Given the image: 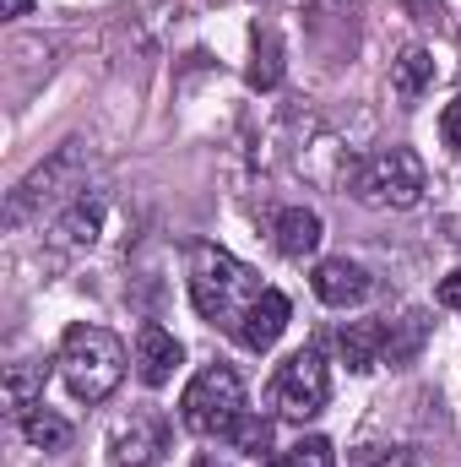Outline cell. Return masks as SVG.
<instances>
[{
    "instance_id": "obj_18",
    "label": "cell",
    "mask_w": 461,
    "mask_h": 467,
    "mask_svg": "<svg viewBox=\"0 0 461 467\" xmlns=\"http://www.w3.org/2000/svg\"><path fill=\"white\" fill-rule=\"evenodd\" d=\"M229 441L239 451H250V457H261L266 446H271V419H255V413H244L239 424L229 430Z\"/></svg>"
},
{
    "instance_id": "obj_22",
    "label": "cell",
    "mask_w": 461,
    "mask_h": 467,
    "mask_svg": "<svg viewBox=\"0 0 461 467\" xmlns=\"http://www.w3.org/2000/svg\"><path fill=\"white\" fill-rule=\"evenodd\" d=\"M440 305H446V310H461V266L451 277H440Z\"/></svg>"
},
{
    "instance_id": "obj_10",
    "label": "cell",
    "mask_w": 461,
    "mask_h": 467,
    "mask_svg": "<svg viewBox=\"0 0 461 467\" xmlns=\"http://www.w3.org/2000/svg\"><path fill=\"white\" fill-rule=\"evenodd\" d=\"M282 332H288V299H282L277 288H266V294L244 310V321H239V332H233V337H239L250 353H266Z\"/></svg>"
},
{
    "instance_id": "obj_19",
    "label": "cell",
    "mask_w": 461,
    "mask_h": 467,
    "mask_svg": "<svg viewBox=\"0 0 461 467\" xmlns=\"http://www.w3.org/2000/svg\"><path fill=\"white\" fill-rule=\"evenodd\" d=\"M282 457H288V467H337V451H332V441H321V435H310V441L288 446Z\"/></svg>"
},
{
    "instance_id": "obj_23",
    "label": "cell",
    "mask_w": 461,
    "mask_h": 467,
    "mask_svg": "<svg viewBox=\"0 0 461 467\" xmlns=\"http://www.w3.org/2000/svg\"><path fill=\"white\" fill-rule=\"evenodd\" d=\"M33 11V0H0V16H27Z\"/></svg>"
},
{
    "instance_id": "obj_14",
    "label": "cell",
    "mask_w": 461,
    "mask_h": 467,
    "mask_svg": "<svg viewBox=\"0 0 461 467\" xmlns=\"http://www.w3.org/2000/svg\"><path fill=\"white\" fill-rule=\"evenodd\" d=\"M429 82H435V55L429 49L413 44V49H402V60H391V88H396L402 104H413Z\"/></svg>"
},
{
    "instance_id": "obj_5",
    "label": "cell",
    "mask_w": 461,
    "mask_h": 467,
    "mask_svg": "<svg viewBox=\"0 0 461 467\" xmlns=\"http://www.w3.org/2000/svg\"><path fill=\"white\" fill-rule=\"evenodd\" d=\"M326 397H332V375H326L321 348H299L293 358H282V369L271 380V402H277L282 419L304 424V419H315L326 408Z\"/></svg>"
},
{
    "instance_id": "obj_16",
    "label": "cell",
    "mask_w": 461,
    "mask_h": 467,
    "mask_svg": "<svg viewBox=\"0 0 461 467\" xmlns=\"http://www.w3.org/2000/svg\"><path fill=\"white\" fill-rule=\"evenodd\" d=\"M282 82V44H277V33L266 27V33H255V60H250V88L255 93H271Z\"/></svg>"
},
{
    "instance_id": "obj_17",
    "label": "cell",
    "mask_w": 461,
    "mask_h": 467,
    "mask_svg": "<svg viewBox=\"0 0 461 467\" xmlns=\"http://www.w3.org/2000/svg\"><path fill=\"white\" fill-rule=\"evenodd\" d=\"M22 435H27V446H38V451H66V446H71V424H66L60 413H49V408H33V413L22 419Z\"/></svg>"
},
{
    "instance_id": "obj_21",
    "label": "cell",
    "mask_w": 461,
    "mask_h": 467,
    "mask_svg": "<svg viewBox=\"0 0 461 467\" xmlns=\"http://www.w3.org/2000/svg\"><path fill=\"white\" fill-rule=\"evenodd\" d=\"M402 5H407L418 22H435V27H440V16H446V0H402Z\"/></svg>"
},
{
    "instance_id": "obj_6",
    "label": "cell",
    "mask_w": 461,
    "mask_h": 467,
    "mask_svg": "<svg viewBox=\"0 0 461 467\" xmlns=\"http://www.w3.org/2000/svg\"><path fill=\"white\" fill-rule=\"evenodd\" d=\"M66 174H82L77 147H60L44 169H33V174L11 191V202H5V223H27V218H33V207H49V202H60V196H71V191H60V180H66Z\"/></svg>"
},
{
    "instance_id": "obj_3",
    "label": "cell",
    "mask_w": 461,
    "mask_h": 467,
    "mask_svg": "<svg viewBox=\"0 0 461 467\" xmlns=\"http://www.w3.org/2000/svg\"><path fill=\"white\" fill-rule=\"evenodd\" d=\"M429 191V174H424V158L413 147H380L374 158H364L353 169V196L364 207H391V213H407L418 207Z\"/></svg>"
},
{
    "instance_id": "obj_1",
    "label": "cell",
    "mask_w": 461,
    "mask_h": 467,
    "mask_svg": "<svg viewBox=\"0 0 461 467\" xmlns=\"http://www.w3.org/2000/svg\"><path fill=\"white\" fill-rule=\"evenodd\" d=\"M261 294H266L261 277H255L244 261H233L229 250H218V244H190V305H196L201 321L239 332L244 310H250Z\"/></svg>"
},
{
    "instance_id": "obj_24",
    "label": "cell",
    "mask_w": 461,
    "mask_h": 467,
    "mask_svg": "<svg viewBox=\"0 0 461 467\" xmlns=\"http://www.w3.org/2000/svg\"><path fill=\"white\" fill-rule=\"evenodd\" d=\"M261 467H288V457H282V451H277V457H271V462H261Z\"/></svg>"
},
{
    "instance_id": "obj_20",
    "label": "cell",
    "mask_w": 461,
    "mask_h": 467,
    "mask_svg": "<svg viewBox=\"0 0 461 467\" xmlns=\"http://www.w3.org/2000/svg\"><path fill=\"white\" fill-rule=\"evenodd\" d=\"M440 136H446V141L461 152V99H451V104H446V115H440Z\"/></svg>"
},
{
    "instance_id": "obj_12",
    "label": "cell",
    "mask_w": 461,
    "mask_h": 467,
    "mask_svg": "<svg viewBox=\"0 0 461 467\" xmlns=\"http://www.w3.org/2000/svg\"><path fill=\"white\" fill-rule=\"evenodd\" d=\"M98 229H104V202H98V196H77L71 213L55 223V239L71 244V250H87V244L98 239Z\"/></svg>"
},
{
    "instance_id": "obj_4",
    "label": "cell",
    "mask_w": 461,
    "mask_h": 467,
    "mask_svg": "<svg viewBox=\"0 0 461 467\" xmlns=\"http://www.w3.org/2000/svg\"><path fill=\"white\" fill-rule=\"evenodd\" d=\"M179 419L190 435H229L233 424L244 419V380L233 375L229 364H207L185 397H179Z\"/></svg>"
},
{
    "instance_id": "obj_15",
    "label": "cell",
    "mask_w": 461,
    "mask_h": 467,
    "mask_svg": "<svg viewBox=\"0 0 461 467\" xmlns=\"http://www.w3.org/2000/svg\"><path fill=\"white\" fill-rule=\"evenodd\" d=\"M38 397H44V364H11L5 369V402H11V413L27 419L38 408Z\"/></svg>"
},
{
    "instance_id": "obj_11",
    "label": "cell",
    "mask_w": 461,
    "mask_h": 467,
    "mask_svg": "<svg viewBox=\"0 0 461 467\" xmlns=\"http://www.w3.org/2000/svg\"><path fill=\"white\" fill-rule=\"evenodd\" d=\"M385 337H391V327H380V321H347L343 337H337V348H343V364L347 369H374L380 364V353H385Z\"/></svg>"
},
{
    "instance_id": "obj_13",
    "label": "cell",
    "mask_w": 461,
    "mask_h": 467,
    "mask_svg": "<svg viewBox=\"0 0 461 467\" xmlns=\"http://www.w3.org/2000/svg\"><path fill=\"white\" fill-rule=\"evenodd\" d=\"M321 244V213H310V207H288V213H277V250L282 255H310Z\"/></svg>"
},
{
    "instance_id": "obj_8",
    "label": "cell",
    "mask_w": 461,
    "mask_h": 467,
    "mask_svg": "<svg viewBox=\"0 0 461 467\" xmlns=\"http://www.w3.org/2000/svg\"><path fill=\"white\" fill-rule=\"evenodd\" d=\"M315 294H321V305H332V310H347V305H364L369 294H374V277L358 266V261H347V255H332V261H321L315 266Z\"/></svg>"
},
{
    "instance_id": "obj_25",
    "label": "cell",
    "mask_w": 461,
    "mask_h": 467,
    "mask_svg": "<svg viewBox=\"0 0 461 467\" xmlns=\"http://www.w3.org/2000/svg\"><path fill=\"white\" fill-rule=\"evenodd\" d=\"M196 467H223V462H212V457H196Z\"/></svg>"
},
{
    "instance_id": "obj_9",
    "label": "cell",
    "mask_w": 461,
    "mask_h": 467,
    "mask_svg": "<svg viewBox=\"0 0 461 467\" xmlns=\"http://www.w3.org/2000/svg\"><path fill=\"white\" fill-rule=\"evenodd\" d=\"M179 358H185V348H179L174 332H163L158 321H147V327L136 332V375H141V386H169L174 369H179Z\"/></svg>"
},
{
    "instance_id": "obj_7",
    "label": "cell",
    "mask_w": 461,
    "mask_h": 467,
    "mask_svg": "<svg viewBox=\"0 0 461 467\" xmlns=\"http://www.w3.org/2000/svg\"><path fill=\"white\" fill-rule=\"evenodd\" d=\"M158 451H163V424L147 413L119 419L115 435H109V467H152Z\"/></svg>"
},
{
    "instance_id": "obj_2",
    "label": "cell",
    "mask_w": 461,
    "mask_h": 467,
    "mask_svg": "<svg viewBox=\"0 0 461 467\" xmlns=\"http://www.w3.org/2000/svg\"><path fill=\"white\" fill-rule=\"evenodd\" d=\"M60 375L71 386L77 402H104L115 397V386L125 380V348H119L115 332L93 327V321H77L60 343Z\"/></svg>"
}]
</instances>
